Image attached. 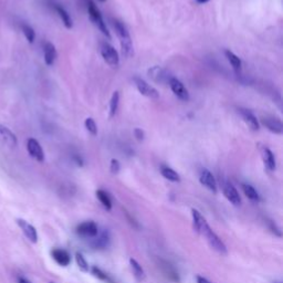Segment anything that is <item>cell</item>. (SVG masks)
Listing matches in <instances>:
<instances>
[{
  "label": "cell",
  "mask_w": 283,
  "mask_h": 283,
  "mask_svg": "<svg viewBox=\"0 0 283 283\" xmlns=\"http://www.w3.org/2000/svg\"><path fill=\"white\" fill-rule=\"evenodd\" d=\"M191 217H193V225L196 232L202 234L206 239L208 245L210 246L215 251L220 255H227L228 249L226 247L225 242L217 236L216 232L210 228L207 220L204 218V216L200 214L197 209H191Z\"/></svg>",
  "instance_id": "obj_1"
},
{
  "label": "cell",
  "mask_w": 283,
  "mask_h": 283,
  "mask_svg": "<svg viewBox=\"0 0 283 283\" xmlns=\"http://www.w3.org/2000/svg\"><path fill=\"white\" fill-rule=\"evenodd\" d=\"M113 27H114L117 37L120 39L122 53H123L125 58H129V56L133 55L134 50L132 45V39H130L128 29H126L125 26L119 20L113 21Z\"/></svg>",
  "instance_id": "obj_2"
},
{
  "label": "cell",
  "mask_w": 283,
  "mask_h": 283,
  "mask_svg": "<svg viewBox=\"0 0 283 283\" xmlns=\"http://www.w3.org/2000/svg\"><path fill=\"white\" fill-rule=\"evenodd\" d=\"M88 11H89L90 19L92 20V23L95 26H97L100 31H101L107 39H111L110 31H108L107 28H106V25H105V23H104V20L102 18L101 12H100L97 6H95V3L93 1H91V0H89L88 1Z\"/></svg>",
  "instance_id": "obj_3"
},
{
  "label": "cell",
  "mask_w": 283,
  "mask_h": 283,
  "mask_svg": "<svg viewBox=\"0 0 283 283\" xmlns=\"http://www.w3.org/2000/svg\"><path fill=\"white\" fill-rule=\"evenodd\" d=\"M76 232L77 233V236L82 238L93 239L94 237H97V234L99 233V227L92 220L83 221V223L77 226Z\"/></svg>",
  "instance_id": "obj_4"
},
{
  "label": "cell",
  "mask_w": 283,
  "mask_h": 283,
  "mask_svg": "<svg viewBox=\"0 0 283 283\" xmlns=\"http://www.w3.org/2000/svg\"><path fill=\"white\" fill-rule=\"evenodd\" d=\"M101 54L104 61H105L107 64H110L111 67H117V65H119L120 63L119 53H117V51L111 45H108L106 42L102 43Z\"/></svg>",
  "instance_id": "obj_5"
},
{
  "label": "cell",
  "mask_w": 283,
  "mask_h": 283,
  "mask_svg": "<svg viewBox=\"0 0 283 283\" xmlns=\"http://www.w3.org/2000/svg\"><path fill=\"white\" fill-rule=\"evenodd\" d=\"M134 83L136 85V88L138 90V92L141 93L144 97L151 98V99H158L159 93L157 92V90L154 89L153 86H151L146 81H144L141 77H134Z\"/></svg>",
  "instance_id": "obj_6"
},
{
  "label": "cell",
  "mask_w": 283,
  "mask_h": 283,
  "mask_svg": "<svg viewBox=\"0 0 283 283\" xmlns=\"http://www.w3.org/2000/svg\"><path fill=\"white\" fill-rule=\"evenodd\" d=\"M27 150L29 155L31 156L32 158H34L37 162H43L45 160V153H43V150L36 138H29L27 141Z\"/></svg>",
  "instance_id": "obj_7"
},
{
  "label": "cell",
  "mask_w": 283,
  "mask_h": 283,
  "mask_svg": "<svg viewBox=\"0 0 283 283\" xmlns=\"http://www.w3.org/2000/svg\"><path fill=\"white\" fill-rule=\"evenodd\" d=\"M223 193L230 204L233 205V206H240L241 197L240 195H239L238 190L236 189V187L232 184H230V182H225L223 185Z\"/></svg>",
  "instance_id": "obj_8"
},
{
  "label": "cell",
  "mask_w": 283,
  "mask_h": 283,
  "mask_svg": "<svg viewBox=\"0 0 283 283\" xmlns=\"http://www.w3.org/2000/svg\"><path fill=\"white\" fill-rule=\"evenodd\" d=\"M17 225L19 226L21 232H24V234L27 237L29 241H31L32 243L38 242L37 229L34 228L31 224H29L28 221H26L25 219H17Z\"/></svg>",
  "instance_id": "obj_9"
},
{
  "label": "cell",
  "mask_w": 283,
  "mask_h": 283,
  "mask_svg": "<svg viewBox=\"0 0 283 283\" xmlns=\"http://www.w3.org/2000/svg\"><path fill=\"white\" fill-rule=\"evenodd\" d=\"M169 86H171L174 94H175L178 99L182 100V101H188V91H187L185 85L182 84L180 80L176 79V77H171V79H169Z\"/></svg>",
  "instance_id": "obj_10"
},
{
  "label": "cell",
  "mask_w": 283,
  "mask_h": 283,
  "mask_svg": "<svg viewBox=\"0 0 283 283\" xmlns=\"http://www.w3.org/2000/svg\"><path fill=\"white\" fill-rule=\"evenodd\" d=\"M199 181L203 186L206 187L207 189H209L212 193L216 194L217 189H218V186H217V181L215 180V177L212 174L208 171V169L204 168L202 172H200L199 176Z\"/></svg>",
  "instance_id": "obj_11"
},
{
  "label": "cell",
  "mask_w": 283,
  "mask_h": 283,
  "mask_svg": "<svg viewBox=\"0 0 283 283\" xmlns=\"http://www.w3.org/2000/svg\"><path fill=\"white\" fill-rule=\"evenodd\" d=\"M51 257L61 267H68V265L71 263V256L64 249L55 248V249L51 251Z\"/></svg>",
  "instance_id": "obj_12"
},
{
  "label": "cell",
  "mask_w": 283,
  "mask_h": 283,
  "mask_svg": "<svg viewBox=\"0 0 283 283\" xmlns=\"http://www.w3.org/2000/svg\"><path fill=\"white\" fill-rule=\"evenodd\" d=\"M159 267L160 269H162V272L164 273V276L166 277L169 281H172L174 283H180V276H178V272L171 263H168L167 261L160 260Z\"/></svg>",
  "instance_id": "obj_13"
},
{
  "label": "cell",
  "mask_w": 283,
  "mask_h": 283,
  "mask_svg": "<svg viewBox=\"0 0 283 283\" xmlns=\"http://www.w3.org/2000/svg\"><path fill=\"white\" fill-rule=\"evenodd\" d=\"M260 153H261V157H262L264 166L267 167L269 171H276L277 164H276V158H274V155L271 151H270L268 147H261L260 149Z\"/></svg>",
  "instance_id": "obj_14"
},
{
  "label": "cell",
  "mask_w": 283,
  "mask_h": 283,
  "mask_svg": "<svg viewBox=\"0 0 283 283\" xmlns=\"http://www.w3.org/2000/svg\"><path fill=\"white\" fill-rule=\"evenodd\" d=\"M110 233H108V232H103L101 233H98L97 237L93 238V241L91 245H92L94 249H105L110 245Z\"/></svg>",
  "instance_id": "obj_15"
},
{
  "label": "cell",
  "mask_w": 283,
  "mask_h": 283,
  "mask_svg": "<svg viewBox=\"0 0 283 283\" xmlns=\"http://www.w3.org/2000/svg\"><path fill=\"white\" fill-rule=\"evenodd\" d=\"M239 113H240L241 117L243 121L246 122L248 126L252 130H258L259 129V122L257 120V117L254 115V113L250 112L249 110H246V108H239Z\"/></svg>",
  "instance_id": "obj_16"
},
{
  "label": "cell",
  "mask_w": 283,
  "mask_h": 283,
  "mask_svg": "<svg viewBox=\"0 0 283 283\" xmlns=\"http://www.w3.org/2000/svg\"><path fill=\"white\" fill-rule=\"evenodd\" d=\"M262 122L270 132L274 134H281L283 132V125L279 119H276V117H264Z\"/></svg>",
  "instance_id": "obj_17"
},
{
  "label": "cell",
  "mask_w": 283,
  "mask_h": 283,
  "mask_svg": "<svg viewBox=\"0 0 283 283\" xmlns=\"http://www.w3.org/2000/svg\"><path fill=\"white\" fill-rule=\"evenodd\" d=\"M43 54H45V62L47 65H52L56 59V50L55 47L51 42H46L43 46Z\"/></svg>",
  "instance_id": "obj_18"
},
{
  "label": "cell",
  "mask_w": 283,
  "mask_h": 283,
  "mask_svg": "<svg viewBox=\"0 0 283 283\" xmlns=\"http://www.w3.org/2000/svg\"><path fill=\"white\" fill-rule=\"evenodd\" d=\"M0 135L5 139V142L10 146H17L18 144V138H17L16 134L12 130L7 128V126L0 124Z\"/></svg>",
  "instance_id": "obj_19"
},
{
  "label": "cell",
  "mask_w": 283,
  "mask_h": 283,
  "mask_svg": "<svg viewBox=\"0 0 283 283\" xmlns=\"http://www.w3.org/2000/svg\"><path fill=\"white\" fill-rule=\"evenodd\" d=\"M129 265H130V269H132L133 276L135 279H136V281H138V282L144 281L146 279V274H145V271H144V269H143L142 265L133 258L129 259Z\"/></svg>",
  "instance_id": "obj_20"
},
{
  "label": "cell",
  "mask_w": 283,
  "mask_h": 283,
  "mask_svg": "<svg viewBox=\"0 0 283 283\" xmlns=\"http://www.w3.org/2000/svg\"><path fill=\"white\" fill-rule=\"evenodd\" d=\"M160 173H162V175L166 178V180H171L173 182H180V174L174 171V169L171 167L162 166L160 167Z\"/></svg>",
  "instance_id": "obj_21"
},
{
  "label": "cell",
  "mask_w": 283,
  "mask_h": 283,
  "mask_svg": "<svg viewBox=\"0 0 283 283\" xmlns=\"http://www.w3.org/2000/svg\"><path fill=\"white\" fill-rule=\"evenodd\" d=\"M97 197L99 199V202L101 203L102 206L106 209V210H111L112 209V199L110 197V195H108L106 191H104L102 189H99L97 190Z\"/></svg>",
  "instance_id": "obj_22"
},
{
  "label": "cell",
  "mask_w": 283,
  "mask_h": 283,
  "mask_svg": "<svg viewBox=\"0 0 283 283\" xmlns=\"http://www.w3.org/2000/svg\"><path fill=\"white\" fill-rule=\"evenodd\" d=\"M242 190L247 196V198L250 199L251 202H255V203L260 202V195L258 194V191L255 189L254 186H251L249 184H242Z\"/></svg>",
  "instance_id": "obj_23"
},
{
  "label": "cell",
  "mask_w": 283,
  "mask_h": 283,
  "mask_svg": "<svg viewBox=\"0 0 283 283\" xmlns=\"http://www.w3.org/2000/svg\"><path fill=\"white\" fill-rule=\"evenodd\" d=\"M55 10L56 12H58V15L60 16V18L61 20H62V23L63 25L67 27L68 29H71L72 28V19H71V17H70V15L67 12V10L64 9V8L62 7H60V6H56L55 7Z\"/></svg>",
  "instance_id": "obj_24"
},
{
  "label": "cell",
  "mask_w": 283,
  "mask_h": 283,
  "mask_svg": "<svg viewBox=\"0 0 283 283\" xmlns=\"http://www.w3.org/2000/svg\"><path fill=\"white\" fill-rule=\"evenodd\" d=\"M91 272H92L93 276L95 278H98L99 280H101L103 282H106V283H114V281H113V279L108 276L107 273H105L103 271L102 269H100L99 267H92V269H91Z\"/></svg>",
  "instance_id": "obj_25"
},
{
  "label": "cell",
  "mask_w": 283,
  "mask_h": 283,
  "mask_svg": "<svg viewBox=\"0 0 283 283\" xmlns=\"http://www.w3.org/2000/svg\"><path fill=\"white\" fill-rule=\"evenodd\" d=\"M225 54L227 56L228 61L230 62V64L232 65V68L236 70V71H239V70L241 69V60L238 58V56L233 53L232 51H225Z\"/></svg>",
  "instance_id": "obj_26"
},
{
  "label": "cell",
  "mask_w": 283,
  "mask_h": 283,
  "mask_svg": "<svg viewBox=\"0 0 283 283\" xmlns=\"http://www.w3.org/2000/svg\"><path fill=\"white\" fill-rule=\"evenodd\" d=\"M76 261H77V267H79V269L81 270L82 272H89V270H90V267H89V263H88V261H86V259L84 258V256L81 254V252H77L76 254Z\"/></svg>",
  "instance_id": "obj_27"
},
{
  "label": "cell",
  "mask_w": 283,
  "mask_h": 283,
  "mask_svg": "<svg viewBox=\"0 0 283 283\" xmlns=\"http://www.w3.org/2000/svg\"><path fill=\"white\" fill-rule=\"evenodd\" d=\"M119 103H120V93L115 91L112 95L111 102H110V117H113L117 112V108H119Z\"/></svg>",
  "instance_id": "obj_28"
},
{
  "label": "cell",
  "mask_w": 283,
  "mask_h": 283,
  "mask_svg": "<svg viewBox=\"0 0 283 283\" xmlns=\"http://www.w3.org/2000/svg\"><path fill=\"white\" fill-rule=\"evenodd\" d=\"M21 29H23V32L25 34L26 39H27L29 43H33L34 39H36V32H34L33 28L31 26H29L27 24L21 25Z\"/></svg>",
  "instance_id": "obj_29"
},
{
  "label": "cell",
  "mask_w": 283,
  "mask_h": 283,
  "mask_svg": "<svg viewBox=\"0 0 283 283\" xmlns=\"http://www.w3.org/2000/svg\"><path fill=\"white\" fill-rule=\"evenodd\" d=\"M149 75H150V77H152V79L157 82H163V79L165 77L164 71L159 67L152 68L149 71Z\"/></svg>",
  "instance_id": "obj_30"
},
{
  "label": "cell",
  "mask_w": 283,
  "mask_h": 283,
  "mask_svg": "<svg viewBox=\"0 0 283 283\" xmlns=\"http://www.w3.org/2000/svg\"><path fill=\"white\" fill-rule=\"evenodd\" d=\"M85 128L92 135L98 134V126L97 124H95V122L92 117H88V119L85 120Z\"/></svg>",
  "instance_id": "obj_31"
},
{
  "label": "cell",
  "mask_w": 283,
  "mask_h": 283,
  "mask_svg": "<svg viewBox=\"0 0 283 283\" xmlns=\"http://www.w3.org/2000/svg\"><path fill=\"white\" fill-rule=\"evenodd\" d=\"M111 172L113 173V174H117L120 172V169H121V165H120V162L117 159H115V158H113L112 160H111Z\"/></svg>",
  "instance_id": "obj_32"
},
{
  "label": "cell",
  "mask_w": 283,
  "mask_h": 283,
  "mask_svg": "<svg viewBox=\"0 0 283 283\" xmlns=\"http://www.w3.org/2000/svg\"><path fill=\"white\" fill-rule=\"evenodd\" d=\"M134 135H135V137H136L138 141H143L144 139V132L141 129H134Z\"/></svg>",
  "instance_id": "obj_33"
},
{
  "label": "cell",
  "mask_w": 283,
  "mask_h": 283,
  "mask_svg": "<svg viewBox=\"0 0 283 283\" xmlns=\"http://www.w3.org/2000/svg\"><path fill=\"white\" fill-rule=\"evenodd\" d=\"M196 281H197V283H211L208 280V279L204 278L202 276H197V278H196Z\"/></svg>",
  "instance_id": "obj_34"
},
{
  "label": "cell",
  "mask_w": 283,
  "mask_h": 283,
  "mask_svg": "<svg viewBox=\"0 0 283 283\" xmlns=\"http://www.w3.org/2000/svg\"><path fill=\"white\" fill-rule=\"evenodd\" d=\"M75 159H76V162H77V165H79V166H82V165H83V160H82V158L79 157V156H76Z\"/></svg>",
  "instance_id": "obj_35"
},
{
  "label": "cell",
  "mask_w": 283,
  "mask_h": 283,
  "mask_svg": "<svg viewBox=\"0 0 283 283\" xmlns=\"http://www.w3.org/2000/svg\"><path fill=\"white\" fill-rule=\"evenodd\" d=\"M18 283H32V282H30V281L27 280V279H26V278H19Z\"/></svg>",
  "instance_id": "obj_36"
},
{
  "label": "cell",
  "mask_w": 283,
  "mask_h": 283,
  "mask_svg": "<svg viewBox=\"0 0 283 283\" xmlns=\"http://www.w3.org/2000/svg\"><path fill=\"white\" fill-rule=\"evenodd\" d=\"M196 1H197L198 3H206L209 1V0H196Z\"/></svg>",
  "instance_id": "obj_37"
},
{
  "label": "cell",
  "mask_w": 283,
  "mask_h": 283,
  "mask_svg": "<svg viewBox=\"0 0 283 283\" xmlns=\"http://www.w3.org/2000/svg\"><path fill=\"white\" fill-rule=\"evenodd\" d=\"M273 283H281V282H279V281H276V282H273Z\"/></svg>",
  "instance_id": "obj_38"
},
{
  "label": "cell",
  "mask_w": 283,
  "mask_h": 283,
  "mask_svg": "<svg viewBox=\"0 0 283 283\" xmlns=\"http://www.w3.org/2000/svg\"><path fill=\"white\" fill-rule=\"evenodd\" d=\"M100 1H104V0H100Z\"/></svg>",
  "instance_id": "obj_39"
},
{
  "label": "cell",
  "mask_w": 283,
  "mask_h": 283,
  "mask_svg": "<svg viewBox=\"0 0 283 283\" xmlns=\"http://www.w3.org/2000/svg\"><path fill=\"white\" fill-rule=\"evenodd\" d=\"M51 283H54V282H51Z\"/></svg>",
  "instance_id": "obj_40"
}]
</instances>
